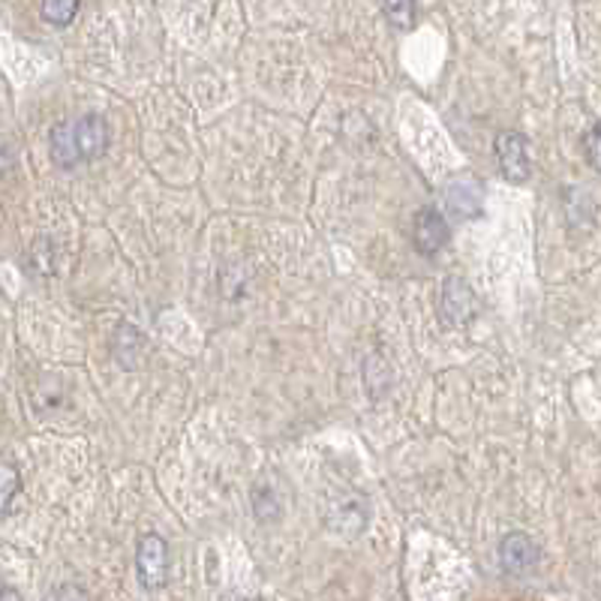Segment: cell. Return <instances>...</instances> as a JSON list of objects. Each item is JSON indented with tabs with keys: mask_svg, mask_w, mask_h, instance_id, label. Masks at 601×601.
<instances>
[{
	"mask_svg": "<svg viewBox=\"0 0 601 601\" xmlns=\"http://www.w3.org/2000/svg\"><path fill=\"white\" fill-rule=\"evenodd\" d=\"M136 572H139V584L144 589H159L169 580V541L163 536H148L139 538V548H136Z\"/></svg>",
	"mask_w": 601,
	"mask_h": 601,
	"instance_id": "1",
	"label": "cell"
},
{
	"mask_svg": "<svg viewBox=\"0 0 601 601\" xmlns=\"http://www.w3.org/2000/svg\"><path fill=\"white\" fill-rule=\"evenodd\" d=\"M497 159L499 169L506 175V181L523 183L533 171V159H529V142L523 132L506 130L497 136Z\"/></svg>",
	"mask_w": 601,
	"mask_h": 601,
	"instance_id": "2",
	"label": "cell"
},
{
	"mask_svg": "<svg viewBox=\"0 0 601 601\" xmlns=\"http://www.w3.org/2000/svg\"><path fill=\"white\" fill-rule=\"evenodd\" d=\"M445 208L460 220H472L484 210V187L472 175H460L445 187Z\"/></svg>",
	"mask_w": 601,
	"mask_h": 601,
	"instance_id": "3",
	"label": "cell"
},
{
	"mask_svg": "<svg viewBox=\"0 0 601 601\" xmlns=\"http://www.w3.org/2000/svg\"><path fill=\"white\" fill-rule=\"evenodd\" d=\"M439 314L445 325H466L475 319V295L460 277H448L439 292Z\"/></svg>",
	"mask_w": 601,
	"mask_h": 601,
	"instance_id": "4",
	"label": "cell"
},
{
	"mask_svg": "<svg viewBox=\"0 0 601 601\" xmlns=\"http://www.w3.org/2000/svg\"><path fill=\"white\" fill-rule=\"evenodd\" d=\"M538 560H541V550H538L536 541L526 536V533H511L499 545V562L514 577L529 575L538 565Z\"/></svg>",
	"mask_w": 601,
	"mask_h": 601,
	"instance_id": "5",
	"label": "cell"
},
{
	"mask_svg": "<svg viewBox=\"0 0 601 601\" xmlns=\"http://www.w3.org/2000/svg\"><path fill=\"white\" fill-rule=\"evenodd\" d=\"M412 241L421 256H436L448 244V222L436 208H421L412 220Z\"/></svg>",
	"mask_w": 601,
	"mask_h": 601,
	"instance_id": "6",
	"label": "cell"
},
{
	"mask_svg": "<svg viewBox=\"0 0 601 601\" xmlns=\"http://www.w3.org/2000/svg\"><path fill=\"white\" fill-rule=\"evenodd\" d=\"M73 127H76V148H79L81 163L100 159L108 151V124L103 115H85V118L73 120Z\"/></svg>",
	"mask_w": 601,
	"mask_h": 601,
	"instance_id": "7",
	"label": "cell"
},
{
	"mask_svg": "<svg viewBox=\"0 0 601 601\" xmlns=\"http://www.w3.org/2000/svg\"><path fill=\"white\" fill-rule=\"evenodd\" d=\"M49 151H52L54 166L61 169H76L81 163L79 148H76V127L73 120H61L54 124L52 132H49Z\"/></svg>",
	"mask_w": 601,
	"mask_h": 601,
	"instance_id": "8",
	"label": "cell"
},
{
	"mask_svg": "<svg viewBox=\"0 0 601 601\" xmlns=\"http://www.w3.org/2000/svg\"><path fill=\"white\" fill-rule=\"evenodd\" d=\"M22 490V475L10 460H0V514L13 506V499Z\"/></svg>",
	"mask_w": 601,
	"mask_h": 601,
	"instance_id": "9",
	"label": "cell"
},
{
	"mask_svg": "<svg viewBox=\"0 0 601 601\" xmlns=\"http://www.w3.org/2000/svg\"><path fill=\"white\" fill-rule=\"evenodd\" d=\"M40 15L49 25L64 27L79 15V3H73V0H69V3H64V0H49V3H42L40 7Z\"/></svg>",
	"mask_w": 601,
	"mask_h": 601,
	"instance_id": "10",
	"label": "cell"
},
{
	"mask_svg": "<svg viewBox=\"0 0 601 601\" xmlns=\"http://www.w3.org/2000/svg\"><path fill=\"white\" fill-rule=\"evenodd\" d=\"M382 15L397 27H412V22H415V7L412 3H385Z\"/></svg>",
	"mask_w": 601,
	"mask_h": 601,
	"instance_id": "11",
	"label": "cell"
},
{
	"mask_svg": "<svg viewBox=\"0 0 601 601\" xmlns=\"http://www.w3.org/2000/svg\"><path fill=\"white\" fill-rule=\"evenodd\" d=\"M584 151H587L589 166L596 171H601V120L584 136Z\"/></svg>",
	"mask_w": 601,
	"mask_h": 601,
	"instance_id": "12",
	"label": "cell"
},
{
	"mask_svg": "<svg viewBox=\"0 0 601 601\" xmlns=\"http://www.w3.org/2000/svg\"><path fill=\"white\" fill-rule=\"evenodd\" d=\"M46 601H91L88 599V592L76 584H64V587H57L49 592V599Z\"/></svg>",
	"mask_w": 601,
	"mask_h": 601,
	"instance_id": "13",
	"label": "cell"
},
{
	"mask_svg": "<svg viewBox=\"0 0 601 601\" xmlns=\"http://www.w3.org/2000/svg\"><path fill=\"white\" fill-rule=\"evenodd\" d=\"M0 601H25V599H22V592H18V589L3 587L0 589Z\"/></svg>",
	"mask_w": 601,
	"mask_h": 601,
	"instance_id": "14",
	"label": "cell"
}]
</instances>
